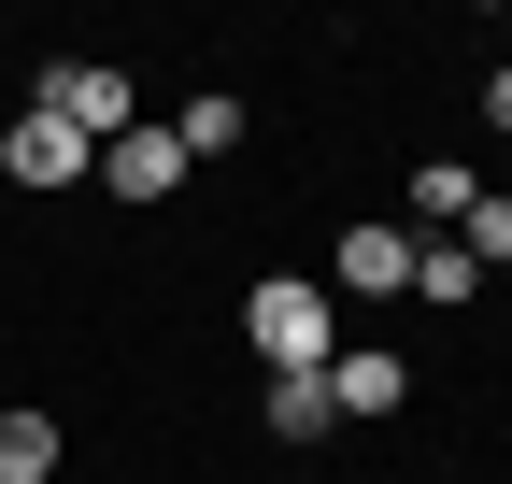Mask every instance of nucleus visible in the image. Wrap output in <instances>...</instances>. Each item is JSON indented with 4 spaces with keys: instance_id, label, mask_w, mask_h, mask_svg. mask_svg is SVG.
<instances>
[{
    "instance_id": "1",
    "label": "nucleus",
    "mask_w": 512,
    "mask_h": 484,
    "mask_svg": "<svg viewBox=\"0 0 512 484\" xmlns=\"http://www.w3.org/2000/svg\"><path fill=\"white\" fill-rule=\"evenodd\" d=\"M242 342L271 356V371H313V385H328V356H342V314H328V285H313V271H271V285L242 299Z\"/></svg>"
},
{
    "instance_id": "2",
    "label": "nucleus",
    "mask_w": 512,
    "mask_h": 484,
    "mask_svg": "<svg viewBox=\"0 0 512 484\" xmlns=\"http://www.w3.org/2000/svg\"><path fill=\"white\" fill-rule=\"evenodd\" d=\"M29 114H57V129H72L86 157L100 143H128V129H143V100H128V72H114V57H57V72H43V100Z\"/></svg>"
},
{
    "instance_id": "3",
    "label": "nucleus",
    "mask_w": 512,
    "mask_h": 484,
    "mask_svg": "<svg viewBox=\"0 0 512 484\" xmlns=\"http://www.w3.org/2000/svg\"><path fill=\"white\" fill-rule=\"evenodd\" d=\"M0 171H15V186H86L100 157H86L72 129H57V114H15V129H0Z\"/></svg>"
},
{
    "instance_id": "4",
    "label": "nucleus",
    "mask_w": 512,
    "mask_h": 484,
    "mask_svg": "<svg viewBox=\"0 0 512 484\" xmlns=\"http://www.w3.org/2000/svg\"><path fill=\"white\" fill-rule=\"evenodd\" d=\"M100 186H114V200H171V186H185V143H171L157 114H143L128 143H100Z\"/></svg>"
},
{
    "instance_id": "5",
    "label": "nucleus",
    "mask_w": 512,
    "mask_h": 484,
    "mask_svg": "<svg viewBox=\"0 0 512 484\" xmlns=\"http://www.w3.org/2000/svg\"><path fill=\"white\" fill-rule=\"evenodd\" d=\"M342 299H413V228H342Z\"/></svg>"
},
{
    "instance_id": "6",
    "label": "nucleus",
    "mask_w": 512,
    "mask_h": 484,
    "mask_svg": "<svg viewBox=\"0 0 512 484\" xmlns=\"http://www.w3.org/2000/svg\"><path fill=\"white\" fill-rule=\"evenodd\" d=\"M399 399H413L399 356H328V413H399Z\"/></svg>"
},
{
    "instance_id": "7",
    "label": "nucleus",
    "mask_w": 512,
    "mask_h": 484,
    "mask_svg": "<svg viewBox=\"0 0 512 484\" xmlns=\"http://www.w3.org/2000/svg\"><path fill=\"white\" fill-rule=\"evenodd\" d=\"M470 200H484L470 157H413V214H427V228H470ZM427 228H413V242H427Z\"/></svg>"
},
{
    "instance_id": "8",
    "label": "nucleus",
    "mask_w": 512,
    "mask_h": 484,
    "mask_svg": "<svg viewBox=\"0 0 512 484\" xmlns=\"http://www.w3.org/2000/svg\"><path fill=\"white\" fill-rule=\"evenodd\" d=\"M342 413H328V385L313 371H271V442H328Z\"/></svg>"
},
{
    "instance_id": "9",
    "label": "nucleus",
    "mask_w": 512,
    "mask_h": 484,
    "mask_svg": "<svg viewBox=\"0 0 512 484\" xmlns=\"http://www.w3.org/2000/svg\"><path fill=\"white\" fill-rule=\"evenodd\" d=\"M57 470V413H0V484H43Z\"/></svg>"
},
{
    "instance_id": "10",
    "label": "nucleus",
    "mask_w": 512,
    "mask_h": 484,
    "mask_svg": "<svg viewBox=\"0 0 512 484\" xmlns=\"http://www.w3.org/2000/svg\"><path fill=\"white\" fill-rule=\"evenodd\" d=\"M171 143H185V157H214V143H242V100H228V86H200V100L171 114Z\"/></svg>"
},
{
    "instance_id": "11",
    "label": "nucleus",
    "mask_w": 512,
    "mask_h": 484,
    "mask_svg": "<svg viewBox=\"0 0 512 484\" xmlns=\"http://www.w3.org/2000/svg\"><path fill=\"white\" fill-rule=\"evenodd\" d=\"M484 271H470V242H413V299H470Z\"/></svg>"
},
{
    "instance_id": "12",
    "label": "nucleus",
    "mask_w": 512,
    "mask_h": 484,
    "mask_svg": "<svg viewBox=\"0 0 512 484\" xmlns=\"http://www.w3.org/2000/svg\"><path fill=\"white\" fill-rule=\"evenodd\" d=\"M456 242H470V271H512V200H470Z\"/></svg>"
},
{
    "instance_id": "13",
    "label": "nucleus",
    "mask_w": 512,
    "mask_h": 484,
    "mask_svg": "<svg viewBox=\"0 0 512 484\" xmlns=\"http://www.w3.org/2000/svg\"><path fill=\"white\" fill-rule=\"evenodd\" d=\"M484 114H498V129H512V57H498V72H484Z\"/></svg>"
},
{
    "instance_id": "14",
    "label": "nucleus",
    "mask_w": 512,
    "mask_h": 484,
    "mask_svg": "<svg viewBox=\"0 0 512 484\" xmlns=\"http://www.w3.org/2000/svg\"><path fill=\"white\" fill-rule=\"evenodd\" d=\"M0 129H15V114H0Z\"/></svg>"
}]
</instances>
